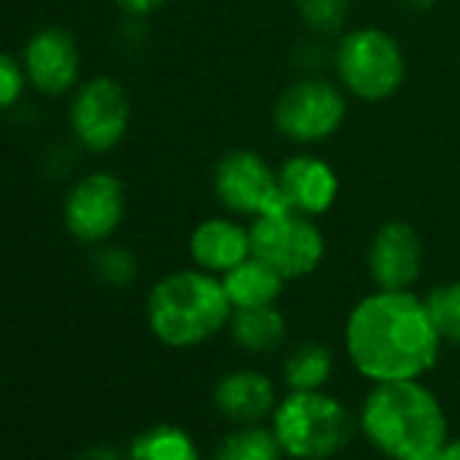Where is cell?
Segmentation results:
<instances>
[{
	"mask_svg": "<svg viewBox=\"0 0 460 460\" xmlns=\"http://www.w3.org/2000/svg\"><path fill=\"white\" fill-rule=\"evenodd\" d=\"M441 344L425 298L411 290H374L363 296L344 325L349 363L371 382L425 376L436 366Z\"/></svg>",
	"mask_w": 460,
	"mask_h": 460,
	"instance_id": "1",
	"label": "cell"
},
{
	"mask_svg": "<svg viewBox=\"0 0 460 460\" xmlns=\"http://www.w3.org/2000/svg\"><path fill=\"white\" fill-rule=\"evenodd\" d=\"M360 428L390 460H430L447 441V414L420 379L374 382Z\"/></svg>",
	"mask_w": 460,
	"mask_h": 460,
	"instance_id": "2",
	"label": "cell"
},
{
	"mask_svg": "<svg viewBox=\"0 0 460 460\" xmlns=\"http://www.w3.org/2000/svg\"><path fill=\"white\" fill-rule=\"evenodd\" d=\"M230 314L234 306L225 296L222 279L195 266L165 274L146 296V325L171 349L206 344L227 328Z\"/></svg>",
	"mask_w": 460,
	"mask_h": 460,
	"instance_id": "3",
	"label": "cell"
},
{
	"mask_svg": "<svg viewBox=\"0 0 460 460\" xmlns=\"http://www.w3.org/2000/svg\"><path fill=\"white\" fill-rule=\"evenodd\" d=\"M341 90L363 103H385L406 82V55L401 41L376 25H358L339 36L331 55Z\"/></svg>",
	"mask_w": 460,
	"mask_h": 460,
	"instance_id": "4",
	"label": "cell"
},
{
	"mask_svg": "<svg viewBox=\"0 0 460 460\" xmlns=\"http://www.w3.org/2000/svg\"><path fill=\"white\" fill-rule=\"evenodd\" d=\"M271 417L282 452L296 460H328L352 436L347 406L323 390H290Z\"/></svg>",
	"mask_w": 460,
	"mask_h": 460,
	"instance_id": "5",
	"label": "cell"
},
{
	"mask_svg": "<svg viewBox=\"0 0 460 460\" xmlns=\"http://www.w3.org/2000/svg\"><path fill=\"white\" fill-rule=\"evenodd\" d=\"M349 95L339 82L323 76H301L290 82L274 101V130L296 146H317L331 141L347 122Z\"/></svg>",
	"mask_w": 460,
	"mask_h": 460,
	"instance_id": "6",
	"label": "cell"
},
{
	"mask_svg": "<svg viewBox=\"0 0 460 460\" xmlns=\"http://www.w3.org/2000/svg\"><path fill=\"white\" fill-rule=\"evenodd\" d=\"M252 255L269 263L282 279H304L325 261V236L314 217L282 208L250 222Z\"/></svg>",
	"mask_w": 460,
	"mask_h": 460,
	"instance_id": "7",
	"label": "cell"
},
{
	"mask_svg": "<svg viewBox=\"0 0 460 460\" xmlns=\"http://www.w3.org/2000/svg\"><path fill=\"white\" fill-rule=\"evenodd\" d=\"M211 187L219 206L239 219H258L288 208L279 187V171L255 149L239 146L225 152L214 165Z\"/></svg>",
	"mask_w": 460,
	"mask_h": 460,
	"instance_id": "8",
	"label": "cell"
},
{
	"mask_svg": "<svg viewBox=\"0 0 460 460\" xmlns=\"http://www.w3.org/2000/svg\"><path fill=\"white\" fill-rule=\"evenodd\" d=\"M133 103L128 90L111 76H95L79 87L71 103V128L90 152L114 149L130 128Z\"/></svg>",
	"mask_w": 460,
	"mask_h": 460,
	"instance_id": "9",
	"label": "cell"
},
{
	"mask_svg": "<svg viewBox=\"0 0 460 460\" xmlns=\"http://www.w3.org/2000/svg\"><path fill=\"white\" fill-rule=\"evenodd\" d=\"M63 219L82 244L109 242L125 219V184L109 171L82 176L66 198Z\"/></svg>",
	"mask_w": 460,
	"mask_h": 460,
	"instance_id": "10",
	"label": "cell"
},
{
	"mask_svg": "<svg viewBox=\"0 0 460 460\" xmlns=\"http://www.w3.org/2000/svg\"><path fill=\"white\" fill-rule=\"evenodd\" d=\"M366 266L376 290H411L425 266L420 234L403 219H387L371 236Z\"/></svg>",
	"mask_w": 460,
	"mask_h": 460,
	"instance_id": "11",
	"label": "cell"
},
{
	"mask_svg": "<svg viewBox=\"0 0 460 460\" xmlns=\"http://www.w3.org/2000/svg\"><path fill=\"white\" fill-rule=\"evenodd\" d=\"M277 171L288 208L317 219L336 206L341 181L325 157L314 152H296L285 157Z\"/></svg>",
	"mask_w": 460,
	"mask_h": 460,
	"instance_id": "12",
	"label": "cell"
},
{
	"mask_svg": "<svg viewBox=\"0 0 460 460\" xmlns=\"http://www.w3.org/2000/svg\"><path fill=\"white\" fill-rule=\"evenodd\" d=\"M187 255L195 269L214 277L227 274L247 258H252V234L234 214H217L192 227L187 239Z\"/></svg>",
	"mask_w": 460,
	"mask_h": 460,
	"instance_id": "13",
	"label": "cell"
},
{
	"mask_svg": "<svg viewBox=\"0 0 460 460\" xmlns=\"http://www.w3.org/2000/svg\"><path fill=\"white\" fill-rule=\"evenodd\" d=\"M79 47L71 33L47 28L25 47V74L44 95H63L79 82Z\"/></svg>",
	"mask_w": 460,
	"mask_h": 460,
	"instance_id": "14",
	"label": "cell"
},
{
	"mask_svg": "<svg viewBox=\"0 0 460 460\" xmlns=\"http://www.w3.org/2000/svg\"><path fill=\"white\" fill-rule=\"evenodd\" d=\"M211 401L219 414L239 425H258L277 409L274 382L255 368H236L217 379Z\"/></svg>",
	"mask_w": 460,
	"mask_h": 460,
	"instance_id": "15",
	"label": "cell"
},
{
	"mask_svg": "<svg viewBox=\"0 0 460 460\" xmlns=\"http://www.w3.org/2000/svg\"><path fill=\"white\" fill-rule=\"evenodd\" d=\"M225 296L234 309H252V306H271L282 298L288 279H282L269 263L261 258H247L236 269L219 277Z\"/></svg>",
	"mask_w": 460,
	"mask_h": 460,
	"instance_id": "16",
	"label": "cell"
},
{
	"mask_svg": "<svg viewBox=\"0 0 460 460\" xmlns=\"http://www.w3.org/2000/svg\"><path fill=\"white\" fill-rule=\"evenodd\" d=\"M227 331L234 341L250 355H269L279 349L288 339V320L277 304L271 306H252V309H234L227 323Z\"/></svg>",
	"mask_w": 460,
	"mask_h": 460,
	"instance_id": "17",
	"label": "cell"
},
{
	"mask_svg": "<svg viewBox=\"0 0 460 460\" xmlns=\"http://www.w3.org/2000/svg\"><path fill=\"white\" fill-rule=\"evenodd\" d=\"M128 460H200L192 436L171 422L144 428L125 452Z\"/></svg>",
	"mask_w": 460,
	"mask_h": 460,
	"instance_id": "18",
	"label": "cell"
},
{
	"mask_svg": "<svg viewBox=\"0 0 460 460\" xmlns=\"http://www.w3.org/2000/svg\"><path fill=\"white\" fill-rule=\"evenodd\" d=\"M282 374L290 390H323L333 374V355L320 341H304L288 355Z\"/></svg>",
	"mask_w": 460,
	"mask_h": 460,
	"instance_id": "19",
	"label": "cell"
},
{
	"mask_svg": "<svg viewBox=\"0 0 460 460\" xmlns=\"http://www.w3.org/2000/svg\"><path fill=\"white\" fill-rule=\"evenodd\" d=\"M282 455L285 452L274 430L261 425H242L219 441L211 460H282Z\"/></svg>",
	"mask_w": 460,
	"mask_h": 460,
	"instance_id": "20",
	"label": "cell"
},
{
	"mask_svg": "<svg viewBox=\"0 0 460 460\" xmlns=\"http://www.w3.org/2000/svg\"><path fill=\"white\" fill-rule=\"evenodd\" d=\"M298 22L317 39H333L347 31L352 0H293Z\"/></svg>",
	"mask_w": 460,
	"mask_h": 460,
	"instance_id": "21",
	"label": "cell"
},
{
	"mask_svg": "<svg viewBox=\"0 0 460 460\" xmlns=\"http://www.w3.org/2000/svg\"><path fill=\"white\" fill-rule=\"evenodd\" d=\"M425 306L441 341L460 347V279L430 288L425 296Z\"/></svg>",
	"mask_w": 460,
	"mask_h": 460,
	"instance_id": "22",
	"label": "cell"
},
{
	"mask_svg": "<svg viewBox=\"0 0 460 460\" xmlns=\"http://www.w3.org/2000/svg\"><path fill=\"white\" fill-rule=\"evenodd\" d=\"M93 271L103 285L128 288L138 274V263L136 255L125 247H101L93 258Z\"/></svg>",
	"mask_w": 460,
	"mask_h": 460,
	"instance_id": "23",
	"label": "cell"
},
{
	"mask_svg": "<svg viewBox=\"0 0 460 460\" xmlns=\"http://www.w3.org/2000/svg\"><path fill=\"white\" fill-rule=\"evenodd\" d=\"M25 79H28L25 68L14 58L0 52V109H12L20 101L25 90Z\"/></svg>",
	"mask_w": 460,
	"mask_h": 460,
	"instance_id": "24",
	"label": "cell"
},
{
	"mask_svg": "<svg viewBox=\"0 0 460 460\" xmlns=\"http://www.w3.org/2000/svg\"><path fill=\"white\" fill-rule=\"evenodd\" d=\"M168 0H117V6L128 14V17H149L155 12H160Z\"/></svg>",
	"mask_w": 460,
	"mask_h": 460,
	"instance_id": "25",
	"label": "cell"
},
{
	"mask_svg": "<svg viewBox=\"0 0 460 460\" xmlns=\"http://www.w3.org/2000/svg\"><path fill=\"white\" fill-rule=\"evenodd\" d=\"M79 460H128L125 455H119L114 447H109V444H95V447H87L82 455H79Z\"/></svg>",
	"mask_w": 460,
	"mask_h": 460,
	"instance_id": "26",
	"label": "cell"
},
{
	"mask_svg": "<svg viewBox=\"0 0 460 460\" xmlns=\"http://www.w3.org/2000/svg\"><path fill=\"white\" fill-rule=\"evenodd\" d=\"M430 460H460V438H447L444 447L430 457Z\"/></svg>",
	"mask_w": 460,
	"mask_h": 460,
	"instance_id": "27",
	"label": "cell"
},
{
	"mask_svg": "<svg viewBox=\"0 0 460 460\" xmlns=\"http://www.w3.org/2000/svg\"><path fill=\"white\" fill-rule=\"evenodd\" d=\"M401 6L406 12H414V14H425L436 6V0H401Z\"/></svg>",
	"mask_w": 460,
	"mask_h": 460,
	"instance_id": "28",
	"label": "cell"
},
{
	"mask_svg": "<svg viewBox=\"0 0 460 460\" xmlns=\"http://www.w3.org/2000/svg\"><path fill=\"white\" fill-rule=\"evenodd\" d=\"M358 4H374V0H358Z\"/></svg>",
	"mask_w": 460,
	"mask_h": 460,
	"instance_id": "29",
	"label": "cell"
}]
</instances>
